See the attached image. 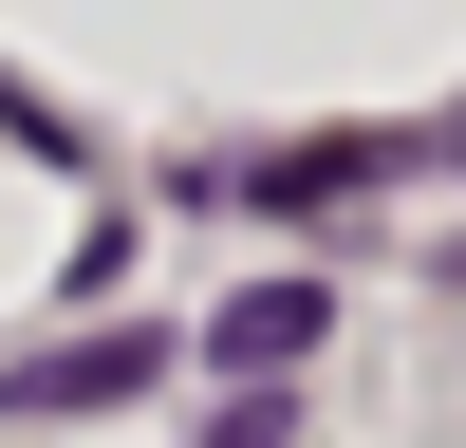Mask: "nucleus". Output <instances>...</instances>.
I'll list each match as a JSON object with an SVG mask.
<instances>
[{"label": "nucleus", "instance_id": "nucleus-1", "mask_svg": "<svg viewBox=\"0 0 466 448\" xmlns=\"http://www.w3.org/2000/svg\"><path fill=\"white\" fill-rule=\"evenodd\" d=\"M206 355H243V373H299V355H318V280H261V299H224V318H206Z\"/></svg>", "mask_w": 466, "mask_h": 448}, {"label": "nucleus", "instance_id": "nucleus-2", "mask_svg": "<svg viewBox=\"0 0 466 448\" xmlns=\"http://www.w3.org/2000/svg\"><path fill=\"white\" fill-rule=\"evenodd\" d=\"M131 373H149L131 336H94V355H37V373H19V411H112V392H131Z\"/></svg>", "mask_w": 466, "mask_h": 448}]
</instances>
